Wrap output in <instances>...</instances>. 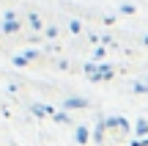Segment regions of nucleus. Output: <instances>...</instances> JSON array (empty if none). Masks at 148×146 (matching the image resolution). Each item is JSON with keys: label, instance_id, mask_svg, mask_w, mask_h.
Masks as SVG:
<instances>
[{"label": "nucleus", "instance_id": "f03ea898", "mask_svg": "<svg viewBox=\"0 0 148 146\" xmlns=\"http://www.w3.org/2000/svg\"><path fill=\"white\" fill-rule=\"evenodd\" d=\"M16 30H19V19L8 11V14H5V19H3V33H16Z\"/></svg>", "mask_w": 148, "mask_h": 146}, {"label": "nucleus", "instance_id": "f3484780", "mask_svg": "<svg viewBox=\"0 0 148 146\" xmlns=\"http://www.w3.org/2000/svg\"><path fill=\"white\" fill-rule=\"evenodd\" d=\"M14 64H16V66H25V64H27V58H25V55H16Z\"/></svg>", "mask_w": 148, "mask_h": 146}, {"label": "nucleus", "instance_id": "4468645a", "mask_svg": "<svg viewBox=\"0 0 148 146\" xmlns=\"http://www.w3.org/2000/svg\"><path fill=\"white\" fill-rule=\"evenodd\" d=\"M44 36H47V39H58V28H47Z\"/></svg>", "mask_w": 148, "mask_h": 146}, {"label": "nucleus", "instance_id": "ddd939ff", "mask_svg": "<svg viewBox=\"0 0 148 146\" xmlns=\"http://www.w3.org/2000/svg\"><path fill=\"white\" fill-rule=\"evenodd\" d=\"M69 30L71 33H79V30H82V22H79V19H71L69 22Z\"/></svg>", "mask_w": 148, "mask_h": 146}, {"label": "nucleus", "instance_id": "7ed1b4c3", "mask_svg": "<svg viewBox=\"0 0 148 146\" xmlns=\"http://www.w3.org/2000/svg\"><path fill=\"white\" fill-rule=\"evenodd\" d=\"M63 108L66 110H74V108H88V99H85V97H69V99H66V102H63Z\"/></svg>", "mask_w": 148, "mask_h": 146}, {"label": "nucleus", "instance_id": "39448f33", "mask_svg": "<svg viewBox=\"0 0 148 146\" xmlns=\"http://www.w3.org/2000/svg\"><path fill=\"white\" fill-rule=\"evenodd\" d=\"M85 75H88L93 83H96V80H101V75H99V66H96V61H90V64L85 66Z\"/></svg>", "mask_w": 148, "mask_h": 146}, {"label": "nucleus", "instance_id": "f257e3e1", "mask_svg": "<svg viewBox=\"0 0 148 146\" xmlns=\"http://www.w3.org/2000/svg\"><path fill=\"white\" fill-rule=\"evenodd\" d=\"M104 124H107V127H112V130H121L123 135H132V127H129V121L123 119V116H107Z\"/></svg>", "mask_w": 148, "mask_h": 146}, {"label": "nucleus", "instance_id": "1a4fd4ad", "mask_svg": "<svg viewBox=\"0 0 148 146\" xmlns=\"http://www.w3.org/2000/svg\"><path fill=\"white\" fill-rule=\"evenodd\" d=\"M27 22L33 25V30H44V25H41V17H38V14H30V17H27Z\"/></svg>", "mask_w": 148, "mask_h": 146}, {"label": "nucleus", "instance_id": "6e6552de", "mask_svg": "<svg viewBox=\"0 0 148 146\" xmlns=\"http://www.w3.org/2000/svg\"><path fill=\"white\" fill-rule=\"evenodd\" d=\"M99 75H101V80H110L115 72H112V66H110V64H99Z\"/></svg>", "mask_w": 148, "mask_h": 146}, {"label": "nucleus", "instance_id": "423d86ee", "mask_svg": "<svg viewBox=\"0 0 148 146\" xmlns=\"http://www.w3.org/2000/svg\"><path fill=\"white\" fill-rule=\"evenodd\" d=\"M74 138H77V143H88V138H90L88 127H77V132H74Z\"/></svg>", "mask_w": 148, "mask_h": 146}, {"label": "nucleus", "instance_id": "dca6fc26", "mask_svg": "<svg viewBox=\"0 0 148 146\" xmlns=\"http://www.w3.org/2000/svg\"><path fill=\"white\" fill-rule=\"evenodd\" d=\"M93 58H96V61L104 58V47H96V50H93Z\"/></svg>", "mask_w": 148, "mask_h": 146}, {"label": "nucleus", "instance_id": "2eb2a0df", "mask_svg": "<svg viewBox=\"0 0 148 146\" xmlns=\"http://www.w3.org/2000/svg\"><path fill=\"white\" fill-rule=\"evenodd\" d=\"M121 11H123V14H134V6H132V3H123Z\"/></svg>", "mask_w": 148, "mask_h": 146}, {"label": "nucleus", "instance_id": "0eeeda50", "mask_svg": "<svg viewBox=\"0 0 148 146\" xmlns=\"http://www.w3.org/2000/svg\"><path fill=\"white\" fill-rule=\"evenodd\" d=\"M134 135H148V121L145 119H137V121H134Z\"/></svg>", "mask_w": 148, "mask_h": 146}, {"label": "nucleus", "instance_id": "20e7f679", "mask_svg": "<svg viewBox=\"0 0 148 146\" xmlns=\"http://www.w3.org/2000/svg\"><path fill=\"white\" fill-rule=\"evenodd\" d=\"M30 113L41 119V116H55V110L47 108V105H41V102H33V105H30Z\"/></svg>", "mask_w": 148, "mask_h": 146}, {"label": "nucleus", "instance_id": "a211bd4d", "mask_svg": "<svg viewBox=\"0 0 148 146\" xmlns=\"http://www.w3.org/2000/svg\"><path fill=\"white\" fill-rule=\"evenodd\" d=\"M143 44H145V47H148V33H145V36H143Z\"/></svg>", "mask_w": 148, "mask_h": 146}, {"label": "nucleus", "instance_id": "f8f14e48", "mask_svg": "<svg viewBox=\"0 0 148 146\" xmlns=\"http://www.w3.org/2000/svg\"><path fill=\"white\" fill-rule=\"evenodd\" d=\"M52 119L58 121V124H69V121H71V119H69V113H55Z\"/></svg>", "mask_w": 148, "mask_h": 146}, {"label": "nucleus", "instance_id": "9d476101", "mask_svg": "<svg viewBox=\"0 0 148 146\" xmlns=\"http://www.w3.org/2000/svg\"><path fill=\"white\" fill-rule=\"evenodd\" d=\"M104 119H99V124H96V130H93V138H96V141H101V135H104Z\"/></svg>", "mask_w": 148, "mask_h": 146}, {"label": "nucleus", "instance_id": "9b49d317", "mask_svg": "<svg viewBox=\"0 0 148 146\" xmlns=\"http://www.w3.org/2000/svg\"><path fill=\"white\" fill-rule=\"evenodd\" d=\"M132 91H134V94H148V83H145V80H143V83H134Z\"/></svg>", "mask_w": 148, "mask_h": 146}]
</instances>
